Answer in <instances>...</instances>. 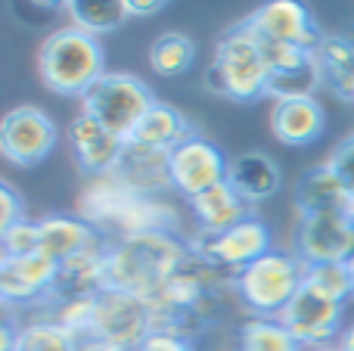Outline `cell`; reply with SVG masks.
<instances>
[{"mask_svg":"<svg viewBox=\"0 0 354 351\" xmlns=\"http://www.w3.org/2000/svg\"><path fill=\"white\" fill-rule=\"evenodd\" d=\"M320 87H324V75H320L317 56L311 53V59H308L305 66L270 75L268 97L274 99V103H283V99H301V97H317Z\"/></svg>","mask_w":354,"mask_h":351,"instance_id":"83f0119b","label":"cell"},{"mask_svg":"<svg viewBox=\"0 0 354 351\" xmlns=\"http://www.w3.org/2000/svg\"><path fill=\"white\" fill-rule=\"evenodd\" d=\"M324 162L336 171V178L342 180L345 193H348V199H351V209H354V131L345 134L342 140L330 149V155H326Z\"/></svg>","mask_w":354,"mask_h":351,"instance_id":"836d02e7","label":"cell"},{"mask_svg":"<svg viewBox=\"0 0 354 351\" xmlns=\"http://www.w3.org/2000/svg\"><path fill=\"white\" fill-rule=\"evenodd\" d=\"M326 112L317 97L283 99L270 109V131L283 146H311L324 137Z\"/></svg>","mask_w":354,"mask_h":351,"instance_id":"d6986e66","label":"cell"},{"mask_svg":"<svg viewBox=\"0 0 354 351\" xmlns=\"http://www.w3.org/2000/svg\"><path fill=\"white\" fill-rule=\"evenodd\" d=\"M106 75V50L100 37L59 25L53 28L37 47V78L44 87L59 97L84 99L87 91Z\"/></svg>","mask_w":354,"mask_h":351,"instance_id":"3957f363","label":"cell"},{"mask_svg":"<svg viewBox=\"0 0 354 351\" xmlns=\"http://www.w3.org/2000/svg\"><path fill=\"white\" fill-rule=\"evenodd\" d=\"M193 134L196 131H193V122L187 118V112H180L177 106L165 103V99H156L153 109H149L147 115H143V122L137 124L131 140L171 153L174 146H180V143L189 140Z\"/></svg>","mask_w":354,"mask_h":351,"instance_id":"cb8c5ba5","label":"cell"},{"mask_svg":"<svg viewBox=\"0 0 354 351\" xmlns=\"http://www.w3.org/2000/svg\"><path fill=\"white\" fill-rule=\"evenodd\" d=\"M115 174L137 190L140 196H165L174 190L171 184V153L168 149H156L147 143L128 140L122 149V159H118Z\"/></svg>","mask_w":354,"mask_h":351,"instance_id":"e0dca14e","label":"cell"},{"mask_svg":"<svg viewBox=\"0 0 354 351\" xmlns=\"http://www.w3.org/2000/svg\"><path fill=\"white\" fill-rule=\"evenodd\" d=\"M156 97L147 81L131 72H106L81 99V112L93 115L106 131L122 140H131L137 124L153 109Z\"/></svg>","mask_w":354,"mask_h":351,"instance_id":"5b68a950","label":"cell"},{"mask_svg":"<svg viewBox=\"0 0 354 351\" xmlns=\"http://www.w3.org/2000/svg\"><path fill=\"white\" fill-rule=\"evenodd\" d=\"M59 128L41 106H16L0 122V155L16 168H35L56 149Z\"/></svg>","mask_w":354,"mask_h":351,"instance_id":"8992f818","label":"cell"},{"mask_svg":"<svg viewBox=\"0 0 354 351\" xmlns=\"http://www.w3.org/2000/svg\"><path fill=\"white\" fill-rule=\"evenodd\" d=\"M311 351H339L336 345H326V348H311Z\"/></svg>","mask_w":354,"mask_h":351,"instance_id":"60d3db41","label":"cell"},{"mask_svg":"<svg viewBox=\"0 0 354 351\" xmlns=\"http://www.w3.org/2000/svg\"><path fill=\"white\" fill-rule=\"evenodd\" d=\"M59 265L44 252H31L22 258H0V298L6 308L47 305L53 296Z\"/></svg>","mask_w":354,"mask_h":351,"instance_id":"4fadbf2b","label":"cell"},{"mask_svg":"<svg viewBox=\"0 0 354 351\" xmlns=\"http://www.w3.org/2000/svg\"><path fill=\"white\" fill-rule=\"evenodd\" d=\"M324 87L339 103H354V37L351 35H324L314 50Z\"/></svg>","mask_w":354,"mask_h":351,"instance_id":"603a6c76","label":"cell"},{"mask_svg":"<svg viewBox=\"0 0 354 351\" xmlns=\"http://www.w3.org/2000/svg\"><path fill=\"white\" fill-rule=\"evenodd\" d=\"M153 333V311L149 302L124 290H103L97 296V314H93V336L112 345L134 351Z\"/></svg>","mask_w":354,"mask_h":351,"instance_id":"52a82bcc","label":"cell"},{"mask_svg":"<svg viewBox=\"0 0 354 351\" xmlns=\"http://www.w3.org/2000/svg\"><path fill=\"white\" fill-rule=\"evenodd\" d=\"M193 246L205 255L212 265H218L221 271L227 274H239L243 267H249L252 261H258L261 255H268L274 249V236H270V227L261 221L258 215L239 221L236 227L224 230L218 236L208 234H196Z\"/></svg>","mask_w":354,"mask_h":351,"instance_id":"ba28073f","label":"cell"},{"mask_svg":"<svg viewBox=\"0 0 354 351\" xmlns=\"http://www.w3.org/2000/svg\"><path fill=\"white\" fill-rule=\"evenodd\" d=\"M189 255V240L177 234H140L109 240V286L153 298L180 271Z\"/></svg>","mask_w":354,"mask_h":351,"instance_id":"6da1fadb","label":"cell"},{"mask_svg":"<svg viewBox=\"0 0 354 351\" xmlns=\"http://www.w3.org/2000/svg\"><path fill=\"white\" fill-rule=\"evenodd\" d=\"M295 255L305 265H326V261H342L345 265L354 255V230L348 211L299 218Z\"/></svg>","mask_w":354,"mask_h":351,"instance_id":"7c38bea8","label":"cell"},{"mask_svg":"<svg viewBox=\"0 0 354 351\" xmlns=\"http://www.w3.org/2000/svg\"><path fill=\"white\" fill-rule=\"evenodd\" d=\"M270 68L264 59L261 37L249 19L233 22L214 44V56L205 68V87L233 103H258L268 97Z\"/></svg>","mask_w":354,"mask_h":351,"instance_id":"7a4b0ae2","label":"cell"},{"mask_svg":"<svg viewBox=\"0 0 354 351\" xmlns=\"http://www.w3.org/2000/svg\"><path fill=\"white\" fill-rule=\"evenodd\" d=\"M41 252V230L37 221H16L12 227L0 230V258H22V255Z\"/></svg>","mask_w":354,"mask_h":351,"instance_id":"1f68e13d","label":"cell"},{"mask_svg":"<svg viewBox=\"0 0 354 351\" xmlns=\"http://www.w3.org/2000/svg\"><path fill=\"white\" fill-rule=\"evenodd\" d=\"M189 211H193V221L199 224V234H208V236H218L224 230L236 227L245 218H252V205L227 180L199 193L196 199H189Z\"/></svg>","mask_w":354,"mask_h":351,"instance_id":"44dd1931","label":"cell"},{"mask_svg":"<svg viewBox=\"0 0 354 351\" xmlns=\"http://www.w3.org/2000/svg\"><path fill=\"white\" fill-rule=\"evenodd\" d=\"M37 230H41V252L53 258L56 265L81 255L103 236L78 215H44L37 218Z\"/></svg>","mask_w":354,"mask_h":351,"instance_id":"7402d4cb","label":"cell"},{"mask_svg":"<svg viewBox=\"0 0 354 351\" xmlns=\"http://www.w3.org/2000/svg\"><path fill=\"white\" fill-rule=\"evenodd\" d=\"M227 184L249 205H261V202H268L270 196H277V190H280V184H283V171L268 153L249 149V153H239L230 159Z\"/></svg>","mask_w":354,"mask_h":351,"instance_id":"ffe728a7","label":"cell"},{"mask_svg":"<svg viewBox=\"0 0 354 351\" xmlns=\"http://www.w3.org/2000/svg\"><path fill=\"white\" fill-rule=\"evenodd\" d=\"M261 50H264V59H268L270 75L299 68V66H305V62L311 59V50H301V47H295V44H283V41H264L261 37Z\"/></svg>","mask_w":354,"mask_h":351,"instance_id":"d6a6232c","label":"cell"},{"mask_svg":"<svg viewBox=\"0 0 354 351\" xmlns=\"http://www.w3.org/2000/svg\"><path fill=\"white\" fill-rule=\"evenodd\" d=\"M93 314H97V296L62 298V302L50 305V317H53L66 333H72L78 342L93 336Z\"/></svg>","mask_w":354,"mask_h":351,"instance_id":"4dcf8cb0","label":"cell"},{"mask_svg":"<svg viewBox=\"0 0 354 351\" xmlns=\"http://www.w3.org/2000/svg\"><path fill=\"white\" fill-rule=\"evenodd\" d=\"M348 218H351V230H354V209L348 211Z\"/></svg>","mask_w":354,"mask_h":351,"instance_id":"b9f144b4","label":"cell"},{"mask_svg":"<svg viewBox=\"0 0 354 351\" xmlns=\"http://www.w3.org/2000/svg\"><path fill=\"white\" fill-rule=\"evenodd\" d=\"M196 62V41L183 31H165L149 44V68L159 78H180Z\"/></svg>","mask_w":354,"mask_h":351,"instance_id":"4316f807","label":"cell"},{"mask_svg":"<svg viewBox=\"0 0 354 351\" xmlns=\"http://www.w3.org/2000/svg\"><path fill=\"white\" fill-rule=\"evenodd\" d=\"M162 10H168L165 0H128V12L137 16V19H149Z\"/></svg>","mask_w":354,"mask_h":351,"instance_id":"8d00e7d4","label":"cell"},{"mask_svg":"<svg viewBox=\"0 0 354 351\" xmlns=\"http://www.w3.org/2000/svg\"><path fill=\"white\" fill-rule=\"evenodd\" d=\"M308 265L295 252L270 249L258 261L236 274L233 290L252 317H280L305 286Z\"/></svg>","mask_w":354,"mask_h":351,"instance_id":"277c9868","label":"cell"},{"mask_svg":"<svg viewBox=\"0 0 354 351\" xmlns=\"http://www.w3.org/2000/svg\"><path fill=\"white\" fill-rule=\"evenodd\" d=\"M245 19L264 41L295 44V47L311 50V53L324 41V31H320L314 12L299 0H270V3L258 6L255 12H249Z\"/></svg>","mask_w":354,"mask_h":351,"instance_id":"5bb4252c","label":"cell"},{"mask_svg":"<svg viewBox=\"0 0 354 351\" xmlns=\"http://www.w3.org/2000/svg\"><path fill=\"white\" fill-rule=\"evenodd\" d=\"M78 351H124V348H118V345H112V342H106V339H97V336H91V339L78 342Z\"/></svg>","mask_w":354,"mask_h":351,"instance_id":"74e56055","label":"cell"},{"mask_svg":"<svg viewBox=\"0 0 354 351\" xmlns=\"http://www.w3.org/2000/svg\"><path fill=\"white\" fill-rule=\"evenodd\" d=\"M345 265H348V274H351V286H354V255H351L348 261H345Z\"/></svg>","mask_w":354,"mask_h":351,"instance_id":"ab89813d","label":"cell"},{"mask_svg":"<svg viewBox=\"0 0 354 351\" xmlns=\"http://www.w3.org/2000/svg\"><path fill=\"white\" fill-rule=\"evenodd\" d=\"M292 205L299 218L308 215H330V211H351V199L345 193L342 180L336 178L326 162L305 168L292 187Z\"/></svg>","mask_w":354,"mask_h":351,"instance_id":"ac0fdd59","label":"cell"},{"mask_svg":"<svg viewBox=\"0 0 354 351\" xmlns=\"http://www.w3.org/2000/svg\"><path fill=\"white\" fill-rule=\"evenodd\" d=\"M305 286H308L311 292H317V296L330 298V302H339V305H348V298L354 296L348 265H342V261H326V265H308Z\"/></svg>","mask_w":354,"mask_h":351,"instance_id":"f546056e","label":"cell"},{"mask_svg":"<svg viewBox=\"0 0 354 351\" xmlns=\"http://www.w3.org/2000/svg\"><path fill=\"white\" fill-rule=\"evenodd\" d=\"M66 137H68V149H72L75 162H78V168L87 178H103V174L115 171L118 159H122V149L128 143L122 137H115L112 131H106L87 112H75L72 122L66 124Z\"/></svg>","mask_w":354,"mask_h":351,"instance_id":"9a60e30c","label":"cell"},{"mask_svg":"<svg viewBox=\"0 0 354 351\" xmlns=\"http://www.w3.org/2000/svg\"><path fill=\"white\" fill-rule=\"evenodd\" d=\"M227 168H230V159L224 155V149L202 134H193L189 140L171 149V184L174 193H180L187 202L199 193L224 184Z\"/></svg>","mask_w":354,"mask_h":351,"instance_id":"9c48e42d","label":"cell"},{"mask_svg":"<svg viewBox=\"0 0 354 351\" xmlns=\"http://www.w3.org/2000/svg\"><path fill=\"white\" fill-rule=\"evenodd\" d=\"M134 351H199L193 339L187 336H177V333H162V330H153L147 339L140 342Z\"/></svg>","mask_w":354,"mask_h":351,"instance_id":"d590c367","label":"cell"},{"mask_svg":"<svg viewBox=\"0 0 354 351\" xmlns=\"http://www.w3.org/2000/svg\"><path fill=\"white\" fill-rule=\"evenodd\" d=\"M103 290H109V240L100 236L91 249H84L81 255L59 265L53 296H50L47 305L62 302V298L100 296Z\"/></svg>","mask_w":354,"mask_h":351,"instance_id":"2e32d148","label":"cell"},{"mask_svg":"<svg viewBox=\"0 0 354 351\" xmlns=\"http://www.w3.org/2000/svg\"><path fill=\"white\" fill-rule=\"evenodd\" d=\"M16 351H78V339L47 314L35 317V321H22L16 336Z\"/></svg>","mask_w":354,"mask_h":351,"instance_id":"f1b7e54d","label":"cell"},{"mask_svg":"<svg viewBox=\"0 0 354 351\" xmlns=\"http://www.w3.org/2000/svg\"><path fill=\"white\" fill-rule=\"evenodd\" d=\"M283 327L305 345V351L311 348H326L336 345L345 323V305L330 302V298L311 292L308 286H301V292L289 302V308L280 314Z\"/></svg>","mask_w":354,"mask_h":351,"instance_id":"30bf717a","label":"cell"},{"mask_svg":"<svg viewBox=\"0 0 354 351\" xmlns=\"http://www.w3.org/2000/svg\"><path fill=\"white\" fill-rule=\"evenodd\" d=\"M336 348H339V351H354V321H351L348 327L342 330V336H339Z\"/></svg>","mask_w":354,"mask_h":351,"instance_id":"f35d334b","label":"cell"},{"mask_svg":"<svg viewBox=\"0 0 354 351\" xmlns=\"http://www.w3.org/2000/svg\"><path fill=\"white\" fill-rule=\"evenodd\" d=\"M68 25L87 31V35H112L131 19L128 0H66L62 3Z\"/></svg>","mask_w":354,"mask_h":351,"instance_id":"d4e9b609","label":"cell"},{"mask_svg":"<svg viewBox=\"0 0 354 351\" xmlns=\"http://www.w3.org/2000/svg\"><path fill=\"white\" fill-rule=\"evenodd\" d=\"M233 336H236V351H305V345L283 327L280 317L245 314Z\"/></svg>","mask_w":354,"mask_h":351,"instance_id":"484cf974","label":"cell"},{"mask_svg":"<svg viewBox=\"0 0 354 351\" xmlns=\"http://www.w3.org/2000/svg\"><path fill=\"white\" fill-rule=\"evenodd\" d=\"M25 218V199L12 190L10 180H0V230L12 227Z\"/></svg>","mask_w":354,"mask_h":351,"instance_id":"e575fe53","label":"cell"},{"mask_svg":"<svg viewBox=\"0 0 354 351\" xmlns=\"http://www.w3.org/2000/svg\"><path fill=\"white\" fill-rule=\"evenodd\" d=\"M137 199L140 193L131 190L115 171L103 174V178H87V184L81 187L78 199H75V215L91 227H97L106 240H115L118 227L131 215Z\"/></svg>","mask_w":354,"mask_h":351,"instance_id":"8fae6325","label":"cell"}]
</instances>
